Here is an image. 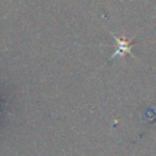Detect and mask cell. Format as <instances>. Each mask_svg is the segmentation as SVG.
<instances>
[{
	"label": "cell",
	"mask_w": 156,
	"mask_h": 156,
	"mask_svg": "<svg viewBox=\"0 0 156 156\" xmlns=\"http://www.w3.org/2000/svg\"><path fill=\"white\" fill-rule=\"evenodd\" d=\"M112 37H113V38L116 39V41H117V50L115 51V54L112 55V57L123 56V55H126V54H130V46H132L130 40L121 39V38L116 37L115 34H112Z\"/></svg>",
	"instance_id": "cell-1"
}]
</instances>
